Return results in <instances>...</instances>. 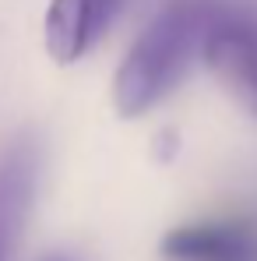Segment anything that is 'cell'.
<instances>
[{"mask_svg":"<svg viewBox=\"0 0 257 261\" xmlns=\"http://www.w3.org/2000/svg\"><path fill=\"white\" fill-rule=\"evenodd\" d=\"M212 0H169L134 39L113 74V106L120 117H141L183 82L201 53Z\"/></svg>","mask_w":257,"mask_h":261,"instance_id":"obj_1","label":"cell"},{"mask_svg":"<svg viewBox=\"0 0 257 261\" xmlns=\"http://www.w3.org/2000/svg\"><path fill=\"white\" fill-rule=\"evenodd\" d=\"M43 261H74V258H67V254H49V258H43Z\"/></svg>","mask_w":257,"mask_h":261,"instance_id":"obj_6","label":"cell"},{"mask_svg":"<svg viewBox=\"0 0 257 261\" xmlns=\"http://www.w3.org/2000/svg\"><path fill=\"white\" fill-rule=\"evenodd\" d=\"M39 187V145L18 138L0 155V261H14Z\"/></svg>","mask_w":257,"mask_h":261,"instance_id":"obj_4","label":"cell"},{"mask_svg":"<svg viewBox=\"0 0 257 261\" xmlns=\"http://www.w3.org/2000/svg\"><path fill=\"white\" fill-rule=\"evenodd\" d=\"M166 261H257V219L225 216L176 226L162 237Z\"/></svg>","mask_w":257,"mask_h":261,"instance_id":"obj_3","label":"cell"},{"mask_svg":"<svg viewBox=\"0 0 257 261\" xmlns=\"http://www.w3.org/2000/svg\"><path fill=\"white\" fill-rule=\"evenodd\" d=\"M201 57L257 113V0H212Z\"/></svg>","mask_w":257,"mask_h":261,"instance_id":"obj_2","label":"cell"},{"mask_svg":"<svg viewBox=\"0 0 257 261\" xmlns=\"http://www.w3.org/2000/svg\"><path fill=\"white\" fill-rule=\"evenodd\" d=\"M127 0H49L46 7V49L56 64L81 60L99 43Z\"/></svg>","mask_w":257,"mask_h":261,"instance_id":"obj_5","label":"cell"}]
</instances>
